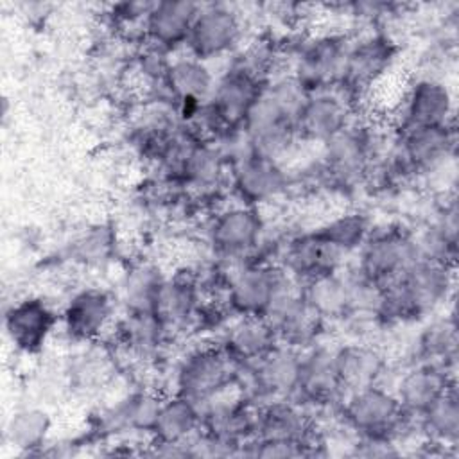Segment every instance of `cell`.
Here are the masks:
<instances>
[{
	"mask_svg": "<svg viewBox=\"0 0 459 459\" xmlns=\"http://www.w3.org/2000/svg\"><path fill=\"white\" fill-rule=\"evenodd\" d=\"M418 353L421 362H432L452 369L457 353V326L454 319H437L420 335Z\"/></svg>",
	"mask_w": 459,
	"mask_h": 459,
	"instance_id": "obj_35",
	"label": "cell"
},
{
	"mask_svg": "<svg viewBox=\"0 0 459 459\" xmlns=\"http://www.w3.org/2000/svg\"><path fill=\"white\" fill-rule=\"evenodd\" d=\"M308 95L292 74L269 79L240 127L251 149L281 161L299 142L298 118Z\"/></svg>",
	"mask_w": 459,
	"mask_h": 459,
	"instance_id": "obj_1",
	"label": "cell"
},
{
	"mask_svg": "<svg viewBox=\"0 0 459 459\" xmlns=\"http://www.w3.org/2000/svg\"><path fill=\"white\" fill-rule=\"evenodd\" d=\"M203 412L201 405L186 396L174 393L163 398L158 418L151 430L156 454L163 455H188L186 443L201 432Z\"/></svg>",
	"mask_w": 459,
	"mask_h": 459,
	"instance_id": "obj_17",
	"label": "cell"
},
{
	"mask_svg": "<svg viewBox=\"0 0 459 459\" xmlns=\"http://www.w3.org/2000/svg\"><path fill=\"white\" fill-rule=\"evenodd\" d=\"M265 84L267 81L242 70L233 63L221 77L215 79V86L206 100V106L215 118L221 136L242 127L249 109L260 97Z\"/></svg>",
	"mask_w": 459,
	"mask_h": 459,
	"instance_id": "obj_8",
	"label": "cell"
},
{
	"mask_svg": "<svg viewBox=\"0 0 459 459\" xmlns=\"http://www.w3.org/2000/svg\"><path fill=\"white\" fill-rule=\"evenodd\" d=\"M113 310V299L106 290L86 287L75 292L63 310L65 332L74 341H93L111 325Z\"/></svg>",
	"mask_w": 459,
	"mask_h": 459,
	"instance_id": "obj_24",
	"label": "cell"
},
{
	"mask_svg": "<svg viewBox=\"0 0 459 459\" xmlns=\"http://www.w3.org/2000/svg\"><path fill=\"white\" fill-rule=\"evenodd\" d=\"M199 7L201 4L190 0H163L151 4L143 20V36L152 47L167 54L181 45L186 47Z\"/></svg>",
	"mask_w": 459,
	"mask_h": 459,
	"instance_id": "obj_20",
	"label": "cell"
},
{
	"mask_svg": "<svg viewBox=\"0 0 459 459\" xmlns=\"http://www.w3.org/2000/svg\"><path fill=\"white\" fill-rule=\"evenodd\" d=\"M231 185L244 204L256 206L283 194L289 174L281 161L247 149L231 161Z\"/></svg>",
	"mask_w": 459,
	"mask_h": 459,
	"instance_id": "obj_13",
	"label": "cell"
},
{
	"mask_svg": "<svg viewBox=\"0 0 459 459\" xmlns=\"http://www.w3.org/2000/svg\"><path fill=\"white\" fill-rule=\"evenodd\" d=\"M57 323L56 312L41 298H23L13 303L4 317L5 333L16 350L39 351Z\"/></svg>",
	"mask_w": 459,
	"mask_h": 459,
	"instance_id": "obj_19",
	"label": "cell"
},
{
	"mask_svg": "<svg viewBox=\"0 0 459 459\" xmlns=\"http://www.w3.org/2000/svg\"><path fill=\"white\" fill-rule=\"evenodd\" d=\"M375 156V133L351 122L323 143V172L337 186H353L369 172Z\"/></svg>",
	"mask_w": 459,
	"mask_h": 459,
	"instance_id": "obj_7",
	"label": "cell"
},
{
	"mask_svg": "<svg viewBox=\"0 0 459 459\" xmlns=\"http://www.w3.org/2000/svg\"><path fill=\"white\" fill-rule=\"evenodd\" d=\"M280 344L305 350L312 346L325 325V321L303 299L299 283L285 290L265 316Z\"/></svg>",
	"mask_w": 459,
	"mask_h": 459,
	"instance_id": "obj_18",
	"label": "cell"
},
{
	"mask_svg": "<svg viewBox=\"0 0 459 459\" xmlns=\"http://www.w3.org/2000/svg\"><path fill=\"white\" fill-rule=\"evenodd\" d=\"M298 281L265 262H240L226 276V301L237 316H267L274 301Z\"/></svg>",
	"mask_w": 459,
	"mask_h": 459,
	"instance_id": "obj_4",
	"label": "cell"
},
{
	"mask_svg": "<svg viewBox=\"0 0 459 459\" xmlns=\"http://www.w3.org/2000/svg\"><path fill=\"white\" fill-rule=\"evenodd\" d=\"M454 124V99L446 84L434 77L414 81L398 111V133Z\"/></svg>",
	"mask_w": 459,
	"mask_h": 459,
	"instance_id": "obj_15",
	"label": "cell"
},
{
	"mask_svg": "<svg viewBox=\"0 0 459 459\" xmlns=\"http://www.w3.org/2000/svg\"><path fill=\"white\" fill-rule=\"evenodd\" d=\"M264 221L256 206L235 204L219 212L208 230L213 253L224 260H244L262 244Z\"/></svg>",
	"mask_w": 459,
	"mask_h": 459,
	"instance_id": "obj_9",
	"label": "cell"
},
{
	"mask_svg": "<svg viewBox=\"0 0 459 459\" xmlns=\"http://www.w3.org/2000/svg\"><path fill=\"white\" fill-rule=\"evenodd\" d=\"M454 287V265L416 258L400 278L380 287L377 321L394 325L414 321L446 301Z\"/></svg>",
	"mask_w": 459,
	"mask_h": 459,
	"instance_id": "obj_2",
	"label": "cell"
},
{
	"mask_svg": "<svg viewBox=\"0 0 459 459\" xmlns=\"http://www.w3.org/2000/svg\"><path fill=\"white\" fill-rule=\"evenodd\" d=\"M165 276L151 265L133 267L122 283V301L126 310H149L152 307L158 285Z\"/></svg>",
	"mask_w": 459,
	"mask_h": 459,
	"instance_id": "obj_37",
	"label": "cell"
},
{
	"mask_svg": "<svg viewBox=\"0 0 459 459\" xmlns=\"http://www.w3.org/2000/svg\"><path fill=\"white\" fill-rule=\"evenodd\" d=\"M303 299L326 323L328 319H344L350 312L348 274L339 269L305 280L299 283Z\"/></svg>",
	"mask_w": 459,
	"mask_h": 459,
	"instance_id": "obj_30",
	"label": "cell"
},
{
	"mask_svg": "<svg viewBox=\"0 0 459 459\" xmlns=\"http://www.w3.org/2000/svg\"><path fill=\"white\" fill-rule=\"evenodd\" d=\"M335 369L342 396L368 385L380 384L385 360L378 350L362 342H348L335 350Z\"/></svg>",
	"mask_w": 459,
	"mask_h": 459,
	"instance_id": "obj_29",
	"label": "cell"
},
{
	"mask_svg": "<svg viewBox=\"0 0 459 459\" xmlns=\"http://www.w3.org/2000/svg\"><path fill=\"white\" fill-rule=\"evenodd\" d=\"M237 364L222 346H203L190 351L176 369V393L204 405L235 385Z\"/></svg>",
	"mask_w": 459,
	"mask_h": 459,
	"instance_id": "obj_5",
	"label": "cell"
},
{
	"mask_svg": "<svg viewBox=\"0 0 459 459\" xmlns=\"http://www.w3.org/2000/svg\"><path fill=\"white\" fill-rule=\"evenodd\" d=\"M163 398L152 391H138L122 400L111 412V421L118 429L151 434Z\"/></svg>",
	"mask_w": 459,
	"mask_h": 459,
	"instance_id": "obj_34",
	"label": "cell"
},
{
	"mask_svg": "<svg viewBox=\"0 0 459 459\" xmlns=\"http://www.w3.org/2000/svg\"><path fill=\"white\" fill-rule=\"evenodd\" d=\"M341 396L342 389L335 369V350L316 344L301 350L299 380L294 398L323 405Z\"/></svg>",
	"mask_w": 459,
	"mask_h": 459,
	"instance_id": "obj_26",
	"label": "cell"
},
{
	"mask_svg": "<svg viewBox=\"0 0 459 459\" xmlns=\"http://www.w3.org/2000/svg\"><path fill=\"white\" fill-rule=\"evenodd\" d=\"M396 45L384 34H369L350 43L341 81L335 84L351 102L389 70Z\"/></svg>",
	"mask_w": 459,
	"mask_h": 459,
	"instance_id": "obj_10",
	"label": "cell"
},
{
	"mask_svg": "<svg viewBox=\"0 0 459 459\" xmlns=\"http://www.w3.org/2000/svg\"><path fill=\"white\" fill-rule=\"evenodd\" d=\"M454 384L452 369L432 362H420L400 377L393 393L402 409L411 418H418Z\"/></svg>",
	"mask_w": 459,
	"mask_h": 459,
	"instance_id": "obj_25",
	"label": "cell"
},
{
	"mask_svg": "<svg viewBox=\"0 0 459 459\" xmlns=\"http://www.w3.org/2000/svg\"><path fill=\"white\" fill-rule=\"evenodd\" d=\"M432 445L454 446L459 439V400L455 384L416 418Z\"/></svg>",
	"mask_w": 459,
	"mask_h": 459,
	"instance_id": "obj_31",
	"label": "cell"
},
{
	"mask_svg": "<svg viewBox=\"0 0 459 459\" xmlns=\"http://www.w3.org/2000/svg\"><path fill=\"white\" fill-rule=\"evenodd\" d=\"M278 342L273 325L264 316H238L230 325L222 348L237 366L251 364L267 355Z\"/></svg>",
	"mask_w": 459,
	"mask_h": 459,
	"instance_id": "obj_28",
	"label": "cell"
},
{
	"mask_svg": "<svg viewBox=\"0 0 459 459\" xmlns=\"http://www.w3.org/2000/svg\"><path fill=\"white\" fill-rule=\"evenodd\" d=\"M215 86V77L206 61L192 54L169 59L160 88L161 97L176 104V108L194 106L208 100Z\"/></svg>",
	"mask_w": 459,
	"mask_h": 459,
	"instance_id": "obj_22",
	"label": "cell"
},
{
	"mask_svg": "<svg viewBox=\"0 0 459 459\" xmlns=\"http://www.w3.org/2000/svg\"><path fill=\"white\" fill-rule=\"evenodd\" d=\"M346 425L362 439L393 441L403 434L411 416L402 409L396 394L382 384L368 385L344 396Z\"/></svg>",
	"mask_w": 459,
	"mask_h": 459,
	"instance_id": "obj_3",
	"label": "cell"
},
{
	"mask_svg": "<svg viewBox=\"0 0 459 459\" xmlns=\"http://www.w3.org/2000/svg\"><path fill=\"white\" fill-rule=\"evenodd\" d=\"M255 437L299 445L310 454L314 429L310 418L292 398L269 400L258 405Z\"/></svg>",
	"mask_w": 459,
	"mask_h": 459,
	"instance_id": "obj_21",
	"label": "cell"
},
{
	"mask_svg": "<svg viewBox=\"0 0 459 459\" xmlns=\"http://www.w3.org/2000/svg\"><path fill=\"white\" fill-rule=\"evenodd\" d=\"M351 113L353 102L337 86L310 93L298 118L299 140L328 142L353 122Z\"/></svg>",
	"mask_w": 459,
	"mask_h": 459,
	"instance_id": "obj_16",
	"label": "cell"
},
{
	"mask_svg": "<svg viewBox=\"0 0 459 459\" xmlns=\"http://www.w3.org/2000/svg\"><path fill=\"white\" fill-rule=\"evenodd\" d=\"M242 36L240 16L224 4H206L199 7L194 20L186 48L197 59L210 61L231 52Z\"/></svg>",
	"mask_w": 459,
	"mask_h": 459,
	"instance_id": "obj_12",
	"label": "cell"
},
{
	"mask_svg": "<svg viewBox=\"0 0 459 459\" xmlns=\"http://www.w3.org/2000/svg\"><path fill=\"white\" fill-rule=\"evenodd\" d=\"M350 41L341 34H321L305 41L296 56L292 75L310 91L333 88L344 70Z\"/></svg>",
	"mask_w": 459,
	"mask_h": 459,
	"instance_id": "obj_11",
	"label": "cell"
},
{
	"mask_svg": "<svg viewBox=\"0 0 459 459\" xmlns=\"http://www.w3.org/2000/svg\"><path fill=\"white\" fill-rule=\"evenodd\" d=\"M117 330L122 344L134 353L154 351L169 333L149 310H126Z\"/></svg>",
	"mask_w": 459,
	"mask_h": 459,
	"instance_id": "obj_32",
	"label": "cell"
},
{
	"mask_svg": "<svg viewBox=\"0 0 459 459\" xmlns=\"http://www.w3.org/2000/svg\"><path fill=\"white\" fill-rule=\"evenodd\" d=\"M332 247L344 256L360 249L369 235V221L362 213H344L316 230Z\"/></svg>",
	"mask_w": 459,
	"mask_h": 459,
	"instance_id": "obj_36",
	"label": "cell"
},
{
	"mask_svg": "<svg viewBox=\"0 0 459 459\" xmlns=\"http://www.w3.org/2000/svg\"><path fill=\"white\" fill-rule=\"evenodd\" d=\"M342 258V253L332 247L317 231H312L287 242L281 267L301 283L314 276L337 271Z\"/></svg>",
	"mask_w": 459,
	"mask_h": 459,
	"instance_id": "obj_27",
	"label": "cell"
},
{
	"mask_svg": "<svg viewBox=\"0 0 459 459\" xmlns=\"http://www.w3.org/2000/svg\"><path fill=\"white\" fill-rule=\"evenodd\" d=\"M418 258L414 235L400 228L369 231L359 249L357 273L377 283L385 285L400 278L402 273Z\"/></svg>",
	"mask_w": 459,
	"mask_h": 459,
	"instance_id": "obj_6",
	"label": "cell"
},
{
	"mask_svg": "<svg viewBox=\"0 0 459 459\" xmlns=\"http://www.w3.org/2000/svg\"><path fill=\"white\" fill-rule=\"evenodd\" d=\"M151 312L167 332L185 328L201 312V283L192 274L163 278L154 294Z\"/></svg>",
	"mask_w": 459,
	"mask_h": 459,
	"instance_id": "obj_23",
	"label": "cell"
},
{
	"mask_svg": "<svg viewBox=\"0 0 459 459\" xmlns=\"http://www.w3.org/2000/svg\"><path fill=\"white\" fill-rule=\"evenodd\" d=\"M226 393L201 405L203 430L224 445L231 446L240 455L242 446L256 434L258 405L246 400L240 393L235 398H226Z\"/></svg>",
	"mask_w": 459,
	"mask_h": 459,
	"instance_id": "obj_14",
	"label": "cell"
},
{
	"mask_svg": "<svg viewBox=\"0 0 459 459\" xmlns=\"http://www.w3.org/2000/svg\"><path fill=\"white\" fill-rule=\"evenodd\" d=\"M50 427L52 420L45 411L36 407H25L11 416L5 436L16 450L32 454L45 445Z\"/></svg>",
	"mask_w": 459,
	"mask_h": 459,
	"instance_id": "obj_33",
	"label": "cell"
}]
</instances>
